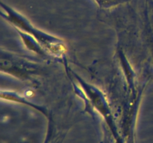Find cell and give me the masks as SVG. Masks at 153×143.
Here are the masks:
<instances>
[{
    "label": "cell",
    "mask_w": 153,
    "mask_h": 143,
    "mask_svg": "<svg viewBox=\"0 0 153 143\" xmlns=\"http://www.w3.org/2000/svg\"><path fill=\"white\" fill-rule=\"evenodd\" d=\"M97 4L102 8H110L118 4H123L130 0H94Z\"/></svg>",
    "instance_id": "cell-1"
}]
</instances>
